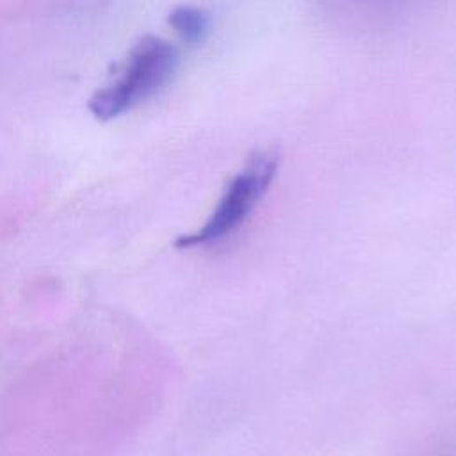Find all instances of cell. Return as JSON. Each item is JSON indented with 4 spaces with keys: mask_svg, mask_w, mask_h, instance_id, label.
<instances>
[{
    "mask_svg": "<svg viewBox=\"0 0 456 456\" xmlns=\"http://www.w3.org/2000/svg\"><path fill=\"white\" fill-rule=\"evenodd\" d=\"M278 169V155L260 151L237 171L224 187L210 217L189 235L176 239L178 248L216 244L235 233L264 198Z\"/></svg>",
    "mask_w": 456,
    "mask_h": 456,
    "instance_id": "7a4b0ae2",
    "label": "cell"
},
{
    "mask_svg": "<svg viewBox=\"0 0 456 456\" xmlns=\"http://www.w3.org/2000/svg\"><path fill=\"white\" fill-rule=\"evenodd\" d=\"M178 50L159 36L141 37L130 50L118 78L98 89L89 110L98 119H112L155 94L175 73Z\"/></svg>",
    "mask_w": 456,
    "mask_h": 456,
    "instance_id": "6da1fadb",
    "label": "cell"
},
{
    "mask_svg": "<svg viewBox=\"0 0 456 456\" xmlns=\"http://www.w3.org/2000/svg\"><path fill=\"white\" fill-rule=\"evenodd\" d=\"M208 14L192 5H178L169 14V25L189 45L200 43L208 32Z\"/></svg>",
    "mask_w": 456,
    "mask_h": 456,
    "instance_id": "3957f363",
    "label": "cell"
}]
</instances>
